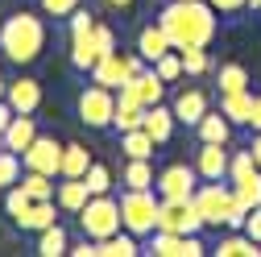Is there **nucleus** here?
Wrapping results in <instances>:
<instances>
[{
    "instance_id": "nucleus-28",
    "label": "nucleus",
    "mask_w": 261,
    "mask_h": 257,
    "mask_svg": "<svg viewBox=\"0 0 261 257\" xmlns=\"http://www.w3.org/2000/svg\"><path fill=\"white\" fill-rule=\"evenodd\" d=\"M50 224H58L54 220V199H34V208L25 212V220L17 224L21 233H42V228H50Z\"/></svg>"
},
{
    "instance_id": "nucleus-51",
    "label": "nucleus",
    "mask_w": 261,
    "mask_h": 257,
    "mask_svg": "<svg viewBox=\"0 0 261 257\" xmlns=\"http://www.w3.org/2000/svg\"><path fill=\"white\" fill-rule=\"evenodd\" d=\"M5 87H9V83H5V75H0V100H5Z\"/></svg>"
},
{
    "instance_id": "nucleus-48",
    "label": "nucleus",
    "mask_w": 261,
    "mask_h": 257,
    "mask_svg": "<svg viewBox=\"0 0 261 257\" xmlns=\"http://www.w3.org/2000/svg\"><path fill=\"white\" fill-rule=\"evenodd\" d=\"M249 149H253V158H257V170H261V133H253V141H249Z\"/></svg>"
},
{
    "instance_id": "nucleus-5",
    "label": "nucleus",
    "mask_w": 261,
    "mask_h": 257,
    "mask_svg": "<svg viewBox=\"0 0 261 257\" xmlns=\"http://www.w3.org/2000/svg\"><path fill=\"white\" fill-rule=\"evenodd\" d=\"M79 228H83V237H91V241H108V237H116L124 224H120V199H112V195H91L87 203H83V212H79Z\"/></svg>"
},
{
    "instance_id": "nucleus-14",
    "label": "nucleus",
    "mask_w": 261,
    "mask_h": 257,
    "mask_svg": "<svg viewBox=\"0 0 261 257\" xmlns=\"http://www.w3.org/2000/svg\"><path fill=\"white\" fill-rule=\"evenodd\" d=\"M174 120L178 124H187V128H195L207 112H212V100H207V91H199V87H187V91H178L174 95Z\"/></svg>"
},
{
    "instance_id": "nucleus-39",
    "label": "nucleus",
    "mask_w": 261,
    "mask_h": 257,
    "mask_svg": "<svg viewBox=\"0 0 261 257\" xmlns=\"http://www.w3.org/2000/svg\"><path fill=\"white\" fill-rule=\"evenodd\" d=\"M253 170H257L253 149H237V153H232V162H228V183H232V178H245V174H253Z\"/></svg>"
},
{
    "instance_id": "nucleus-2",
    "label": "nucleus",
    "mask_w": 261,
    "mask_h": 257,
    "mask_svg": "<svg viewBox=\"0 0 261 257\" xmlns=\"http://www.w3.org/2000/svg\"><path fill=\"white\" fill-rule=\"evenodd\" d=\"M46 21L29 9H17L0 21V54H5L13 67H29V62H38L42 50H46Z\"/></svg>"
},
{
    "instance_id": "nucleus-15",
    "label": "nucleus",
    "mask_w": 261,
    "mask_h": 257,
    "mask_svg": "<svg viewBox=\"0 0 261 257\" xmlns=\"http://www.w3.org/2000/svg\"><path fill=\"white\" fill-rule=\"evenodd\" d=\"M34 137H38V120H34V112H17V116L9 120V128L0 133V145L13 149V153H25L29 145H34Z\"/></svg>"
},
{
    "instance_id": "nucleus-12",
    "label": "nucleus",
    "mask_w": 261,
    "mask_h": 257,
    "mask_svg": "<svg viewBox=\"0 0 261 257\" xmlns=\"http://www.w3.org/2000/svg\"><path fill=\"white\" fill-rule=\"evenodd\" d=\"M158 228H162V233L191 237V233L207 228V224H203V216H199V208H195V203H162V212H158Z\"/></svg>"
},
{
    "instance_id": "nucleus-8",
    "label": "nucleus",
    "mask_w": 261,
    "mask_h": 257,
    "mask_svg": "<svg viewBox=\"0 0 261 257\" xmlns=\"http://www.w3.org/2000/svg\"><path fill=\"white\" fill-rule=\"evenodd\" d=\"M141 62H145L141 54H120V50H112V54H104V58L91 67V83H104V87L120 91L128 79L141 71Z\"/></svg>"
},
{
    "instance_id": "nucleus-1",
    "label": "nucleus",
    "mask_w": 261,
    "mask_h": 257,
    "mask_svg": "<svg viewBox=\"0 0 261 257\" xmlns=\"http://www.w3.org/2000/svg\"><path fill=\"white\" fill-rule=\"evenodd\" d=\"M158 25L166 29V38H170L174 50L212 46V38H216V9L207 5V0H170V5L158 13Z\"/></svg>"
},
{
    "instance_id": "nucleus-40",
    "label": "nucleus",
    "mask_w": 261,
    "mask_h": 257,
    "mask_svg": "<svg viewBox=\"0 0 261 257\" xmlns=\"http://www.w3.org/2000/svg\"><path fill=\"white\" fill-rule=\"evenodd\" d=\"M38 9H42L46 17H71V13L79 9V0H38Z\"/></svg>"
},
{
    "instance_id": "nucleus-36",
    "label": "nucleus",
    "mask_w": 261,
    "mask_h": 257,
    "mask_svg": "<svg viewBox=\"0 0 261 257\" xmlns=\"http://www.w3.org/2000/svg\"><path fill=\"white\" fill-rule=\"evenodd\" d=\"M21 153H13V149H5L0 145V191H9L13 183H21Z\"/></svg>"
},
{
    "instance_id": "nucleus-27",
    "label": "nucleus",
    "mask_w": 261,
    "mask_h": 257,
    "mask_svg": "<svg viewBox=\"0 0 261 257\" xmlns=\"http://www.w3.org/2000/svg\"><path fill=\"white\" fill-rule=\"evenodd\" d=\"M145 120V108L133 104V100H124V95H116V112H112V128H116V137L128 133V128H141Z\"/></svg>"
},
{
    "instance_id": "nucleus-16",
    "label": "nucleus",
    "mask_w": 261,
    "mask_h": 257,
    "mask_svg": "<svg viewBox=\"0 0 261 257\" xmlns=\"http://www.w3.org/2000/svg\"><path fill=\"white\" fill-rule=\"evenodd\" d=\"M5 100L13 104V112H38L42 108V83L29 79V75H21V79H13L5 87Z\"/></svg>"
},
{
    "instance_id": "nucleus-10",
    "label": "nucleus",
    "mask_w": 261,
    "mask_h": 257,
    "mask_svg": "<svg viewBox=\"0 0 261 257\" xmlns=\"http://www.w3.org/2000/svg\"><path fill=\"white\" fill-rule=\"evenodd\" d=\"M145 253H153V257H203L207 249H203V241H199V233H191V237H178V233H149V245H145Z\"/></svg>"
},
{
    "instance_id": "nucleus-3",
    "label": "nucleus",
    "mask_w": 261,
    "mask_h": 257,
    "mask_svg": "<svg viewBox=\"0 0 261 257\" xmlns=\"http://www.w3.org/2000/svg\"><path fill=\"white\" fill-rule=\"evenodd\" d=\"M191 203L199 208V216H203L207 228H232V233L245 228L249 208H241V199L232 195V183H228V178L199 183V187H195V195H191Z\"/></svg>"
},
{
    "instance_id": "nucleus-13",
    "label": "nucleus",
    "mask_w": 261,
    "mask_h": 257,
    "mask_svg": "<svg viewBox=\"0 0 261 257\" xmlns=\"http://www.w3.org/2000/svg\"><path fill=\"white\" fill-rule=\"evenodd\" d=\"M228 162H232V149L220 141H199V153H195V170H199V183H220L228 178Z\"/></svg>"
},
{
    "instance_id": "nucleus-35",
    "label": "nucleus",
    "mask_w": 261,
    "mask_h": 257,
    "mask_svg": "<svg viewBox=\"0 0 261 257\" xmlns=\"http://www.w3.org/2000/svg\"><path fill=\"white\" fill-rule=\"evenodd\" d=\"M178 54H182V71H187L191 79H199V75H207V71H212L207 46H187V50H178Z\"/></svg>"
},
{
    "instance_id": "nucleus-22",
    "label": "nucleus",
    "mask_w": 261,
    "mask_h": 257,
    "mask_svg": "<svg viewBox=\"0 0 261 257\" xmlns=\"http://www.w3.org/2000/svg\"><path fill=\"white\" fill-rule=\"evenodd\" d=\"M38 257H62V253H71V237L62 224H50V228L38 233V245H34Z\"/></svg>"
},
{
    "instance_id": "nucleus-41",
    "label": "nucleus",
    "mask_w": 261,
    "mask_h": 257,
    "mask_svg": "<svg viewBox=\"0 0 261 257\" xmlns=\"http://www.w3.org/2000/svg\"><path fill=\"white\" fill-rule=\"evenodd\" d=\"M91 38H95V50H100V58L116 50V34H112L108 25H100V21H95V29H91Z\"/></svg>"
},
{
    "instance_id": "nucleus-30",
    "label": "nucleus",
    "mask_w": 261,
    "mask_h": 257,
    "mask_svg": "<svg viewBox=\"0 0 261 257\" xmlns=\"http://www.w3.org/2000/svg\"><path fill=\"white\" fill-rule=\"evenodd\" d=\"M232 195L241 199V208H261V170H253L245 178H232Z\"/></svg>"
},
{
    "instance_id": "nucleus-34",
    "label": "nucleus",
    "mask_w": 261,
    "mask_h": 257,
    "mask_svg": "<svg viewBox=\"0 0 261 257\" xmlns=\"http://www.w3.org/2000/svg\"><path fill=\"white\" fill-rule=\"evenodd\" d=\"M21 187H25L34 199H54V191H58V183H54L50 174H42V170H25V174H21Z\"/></svg>"
},
{
    "instance_id": "nucleus-25",
    "label": "nucleus",
    "mask_w": 261,
    "mask_h": 257,
    "mask_svg": "<svg viewBox=\"0 0 261 257\" xmlns=\"http://www.w3.org/2000/svg\"><path fill=\"white\" fill-rule=\"evenodd\" d=\"M249 108H253V91H220V112L232 124H249Z\"/></svg>"
},
{
    "instance_id": "nucleus-21",
    "label": "nucleus",
    "mask_w": 261,
    "mask_h": 257,
    "mask_svg": "<svg viewBox=\"0 0 261 257\" xmlns=\"http://www.w3.org/2000/svg\"><path fill=\"white\" fill-rule=\"evenodd\" d=\"M91 29H95V25H91ZM91 29H87V34H75V38H71V71H79V75H91V67L100 62V50H95Z\"/></svg>"
},
{
    "instance_id": "nucleus-31",
    "label": "nucleus",
    "mask_w": 261,
    "mask_h": 257,
    "mask_svg": "<svg viewBox=\"0 0 261 257\" xmlns=\"http://www.w3.org/2000/svg\"><path fill=\"white\" fill-rule=\"evenodd\" d=\"M29 208H34V195H29L21 183H13V187L5 191V212H9V220H13V224H21Z\"/></svg>"
},
{
    "instance_id": "nucleus-29",
    "label": "nucleus",
    "mask_w": 261,
    "mask_h": 257,
    "mask_svg": "<svg viewBox=\"0 0 261 257\" xmlns=\"http://www.w3.org/2000/svg\"><path fill=\"white\" fill-rule=\"evenodd\" d=\"M120 149H124V158H153L158 141L145 128H128V133H120Z\"/></svg>"
},
{
    "instance_id": "nucleus-33",
    "label": "nucleus",
    "mask_w": 261,
    "mask_h": 257,
    "mask_svg": "<svg viewBox=\"0 0 261 257\" xmlns=\"http://www.w3.org/2000/svg\"><path fill=\"white\" fill-rule=\"evenodd\" d=\"M216 83H220V91H249V71L241 62H224L216 71Z\"/></svg>"
},
{
    "instance_id": "nucleus-17",
    "label": "nucleus",
    "mask_w": 261,
    "mask_h": 257,
    "mask_svg": "<svg viewBox=\"0 0 261 257\" xmlns=\"http://www.w3.org/2000/svg\"><path fill=\"white\" fill-rule=\"evenodd\" d=\"M174 108H166V104H153V108H145V120H141V128L158 141V145H166L170 137H174Z\"/></svg>"
},
{
    "instance_id": "nucleus-42",
    "label": "nucleus",
    "mask_w": 261,
    "mask_h": 257,
    "mask_svg": "<svg viewBox=\"0 0 261 257\" xmlns=\"http://www.w3.org/2000/svg\"><path fill=\"white\" fill-rule=\"evenodd\" d=\"M91 25H95V17H91L87 9H75V13L67 17V29H71V38H75V34H87Z\"/></svg>"
},
{
    "instance_id": "nucleus-47",
    "label": "nucleus",
    "mask_w": 261,
    "mask_h": 257,
    "mask_svg": "<svg viewBox=\"0 0 261 257\" xmlns=\"http://www.w3.org/2000/svg\"><path fill=\"white\" fill-rule=\"evenodd\" d=\"M17 112H13V104L9 100H0V133H5V128H9V120H13Z\"/></svg>"
},
{
    "instance_id": "nucleus-19",
    "label": "nucleus",
    "mask_w": 261,
    "mask_h": 257,
    "mask_svg": "<svg viewBox=\"0 0 261 257\" xmlns=\"http://www.w3.org/2000/svg\"><path fill=\"white\" fill-rule=\"evenodd\" d=\"M212 253H216V257H261V241H253L245 228H237V233L220 237Z\"/></svg>"
},
{
    "instance_id": "nucleus-49",
    "label": "nucleus",
    "mask_w": 261,
    "mask_h": 257,
    "mask_svg": "<svg viewBox=\"0 0 261 257\" xmlns=\"http://www.w3.org/2000/svg\"><path fill=\"white\" fill-rule=\"evenodd\" d=\"M104 5H108V9H133L137 0H104Z\"/></svg>"
},
{
    "instance_id": "nucleus-18",
    "label": "nucleus",
    "mask_w": 261,
    "mask_h": 257,
    "mask_svg": "<svg viewBox=\"0 0 261 257\" xmlns=\"http://www.w3.org/2000/svg\"><path fill=\"white\" fill-rule=\"evenodd\" d=\"M87 199H91V191H87V183H83V178H62V183H58V191H54L58 212H67V216H79Z\"/></svg>"
},
{
    "instance_id": "nucleus-23",
    "label": "nucleus",
    "mask_w": 261,
    "mask_h": 257,
    "mask_svg": "<svg viewBox=\"0 0 261 257\" xmlns=\"http://www.w3.org/2000/svg\"><path fill=\"white\" fill-rule=\"evenodd\" d=\"M120 183H124L128 191H149V187L158 183V174H153V162H149V158H128V166H124Z\"/></svg>"
},
{
    "instance_id": "nucleus-45",
    "label": "nucleus",
    "mask_w": 261,
    "mask_h": 257,
    "mask_svg": "<svg viewBox=\"0 0 261 257\" xmlns=\"http://www.w3.org/2000/svg\"><path fill=\"white\" fill-rule=\"evenodd\" d=\"M207 5H212L216 13H241V9H245V0H207Z\"/></svg>"
},
{
    "instance_id": "nucleus-20",
    "label": "nucleus",
    "mask_w": 261,
    "mask_h": 257,
    "mask_svg": "<svg viewBox=\"0 0 261 257\" xmlns=\"http://www.w3.org/2000/svg\"><path fill=\"white\" fill-rule=\"evenodd\" d=\"M166 50H174L170 38H166V29H162L158 21H153V25H141V34H137V54H141L145 62H158Z\"/></svg>"
},
{
    "instance_id": "nucleus-11",
    "label": "nucleus",
    "mask_w": 261,
    "mask_h": 257,
    "mask_svg": "<svg viewBox=\"0 0 261 257\" xmlns=\"http://www.w3.org/2000/svg\"><path fill=\"white\" fill-rule=\"evenodd\" d=\"M120 95L133 100V104H141V108H153V104H162V95H166V79H162L153 67H141L133 79L120 87Z\"/></svg>"
},
{
    "instance_id": "nucleus-6",
    "label": "nucleus",
    "mask_w": 261,
    "mask_h": 257,
    "mask_svg": "<svg viewBox=\"0 0 261 257\" xmlns=\"http://www.w3.org/2000/svg\"><path fill=\"white\" fill-rule=\"evenodd\" d=\"M112 112H116V91L104 83H91L79 91V120L87 128H112Z\"/></svg>"
},
{
    "instance_id": "nucleus-44",
    "label": "nucleus",
    "mask_w": 261,
    "mask_h": 257,
    "mask_svg": "<svg viewBox=\"0 0 261 257\" xmlns=\"http://www.w3.org/2000/svg\"><path fill=\"white\" fill-rule=\"evenodd\" d=\"M245 233H249L253 241H261V208H249V216H245Z\"/></svg>"
},
{
    "instance_id": "nucleus-9",
    "label": "nucleus",
    "mask_w": 261,
    "mask_h": 257,
    "mask_svg": "<svg viewBox=\"0 0 261 257\" xmlns=\"http://www.w3.org/2000/svg\"><path fill=\"white\" fill-rule=\"evenodd\" d=\"M21 162H25V170H42V174L58 178V174H62V141H58V137L38 133V137H34V145L21 153Z\"/></svg>"
},
{
    "instance_id": "nucleus-7",
    "label": "nucleus",
    "mask_w": 261,
    "mask_h": 257,
    "mask_svg": "<svg viewBox=\"0 0 261 257\" xmlns=\"http://www.w3.org/2000/svg\"><path fill=\"white\" fill-rule=\"evenodd\" d=\"M195 187H199V170L187 166V162L166 166V170L158 174V183H153V191L162 195V203H191Z\"/></svg>"
},
{
    "instance_id": "nucleus-26",
    "label": "nucleus",
    "mask_w": 261,
    "mask_h": 257,
    "mask_svg": "<svg viewBox=\"0 0 261 257\" xmlns=\"http://www.w3.org/2000/svg\"><path fill=\"white\" fill-rule=\"evenodd\" d=\"M87 170H91V153H87V145H79V141L62 145V174H58V178H83Z\"/></svg>"
},
{
    "instance_id": "nucleus-43",
    "label": "nucleus",
    "mask_w": 261,
    "mask_h": 257,
    "mask_svg": "<svg viewBox=\"0 0 261 257\" xmlns=\"http://www.w3.org/2000/svg\"><path fill=\"white\" fill-rule=\"evenodd\" d=\"M71 257H100V245H95L91 237H79V241L71 245Z\"/></svg>"
},
{
    "instance_id": "nucleus-38",
    "label": "nucleus",
    "mask_w": 261,
    "mask_h": 257,
    "mask_svg": "<svg viewBox=\"0 0 261 257\" xmlns=\"http://www.w3.org/2000/svg\"><path fill=\"white\" fill-rule=\"evenodd\" d=\"M83 183H87L91 195H112V170L104 162H91V170L83 174Z\"/></svg>"
},
{
    "instance_id": "nucleus-24",
    "label": "nucleus",
    "mask_w": 261,
    "mask_h": 257,
    "mask_svg": "<svg viewBox=\"0 0 261 257\" xmlns=\"http://www.w3.org/2000/svg\"><path fill=\"white\" fill-rule=\"evenodd\" d=\"M195 133H199V141H220V145H228V141H232V120H228L224 112H207L199 124H195Z\"/></svg>"
},
{
    "instance_id": "nucleus-4",
    "label": "nucleus",
    "mask_w": 261,
    "mask_h": 257,
    "mask_svg": "<svg viewBox=\"0 0 261 257\" xmlns=\"http://www.w3.org/2000/svg\"><path fill=\"white\" fill-rule=\"evenodd\" d=\"M158 212H162V195L149 187V191H120V224L124 233L133 237H149L158 233Z\"/></svg>"
},
{
    "instance_id": "nucleus-32",
    "label": "nucleus",
    "mask_w": 261,
    "mask_h": 257,
    "mask_svg": "<svg viewBox=\"0 0 261 257\" xmlns=\"http://www.w3.org/2000/svg\"><path fill=\"white\" fill-rule=\"evenodd\" d=\"M100 245V257H137L141 253V245H137V237L133 233H116V237H108V241H95Z\"/></svg>"
},
{
    "instance_id": "nucleus-50",
    "label": "nucleus",
    "mask_w": 261,
    "mask_h": 257,
    "mask_svg": "<svg viewBox=\"0 0 261 257\" xmlns=\"http://www.w3.org/2000/svg\"><path fill=\"white\" fill-rule=\"evenodd\" d=\"M245 9H253V13H261V0H245Z\"/></svg>"
},
{
    "instance_id": "nucleus-46",
    "label": "nucleus",
    "mask_w": 261,
    "mask_h": 257,
    "mask_svg": "<svg viewBox=\"0 0 261 257\" xmlns=\"http://www.w3.org/2000/svg\"><path fill=\"white\" fill-rule=\"evenodd\" d=\"M245 128L261 133V95H253V108H249V124H245Z\"/></svg>"
},
{
    "instance_id": "nucleus-37",
    "label": "nucleus",
    "mask_w": 261,
    "mask_h": 257,
    "mask_svg": "<svg viewBox=\"0 0 261 257\" xmlns=\"http://www.w3.org/2000/svg\"><path fill=\"white\" fill-rule=\"evenodd\" d=\"M149 67H153L162 79H166V83H178V79L187 75V71H182V54H178V50H166L158 62H149Z\"/></svg>"
}]
</instances>
